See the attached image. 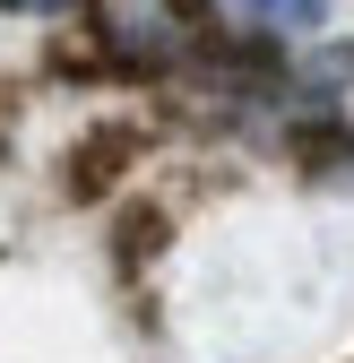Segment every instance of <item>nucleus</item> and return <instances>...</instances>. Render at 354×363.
I'll use <instances>...</instances> for the list:
<instances>
[{
  "instance_id": "obj_2",
  "label": "nucleus",
  "mask_w": 354,
  "mask_h": 363,
  "mask_svg": "<svg viewBox=\"0 0 354 363\" xmlns=\"http://www.w3.org/2000/svg\"><path fill=\"white\" fill-rule=\"evenodd\" d=\"M164 234H173V216H164V208H147V199H130V208L113 216V259H121V268H139V259H156V251H164Z\"/></svg>"
},
{
  "instance_id": "obj_3",
  "label": "nucleus",
  "mask_w": 354,
  "mask_h": 363,
  "mask_svg": "<svg viewBox=\"0 0 354 363\" xmlns=\"http://www.w3.org/2000/svg\"><path fill=\"white\" fill-rule=\"evenodd\" d=\"M346 147H354V130H337V121H312V130H294V156H302V164H320V173H329Z\"/></svg>"
},
{
  "instance_id": "obj_6",
  "label": "nucleus",
  "mask_w": 354,
  "mask_h": 363,
  "mask_svg": "<svg viewBox=\"0 0 354 363\" xmlns=\"http://www.w3.org/2000/svg\"><path fill=\"white\" fill-rule=\"evenodd\" d=\"M0 9H9V18H69L78 0H0Z\"/></svg>"
},
{
  "instance_id": "obj_5",
  "label": "nucleus",
  "mask_w": 354,
  "mask_h": 363,
  "mask_svg": "<svg viewBox=\"0 0 354 363\" xmlns=\"http://www.w3.org/2000/svg\"><path fill=\"white\" fill-rule=\"evenodd\" d=\"M164 9H173V18H182L190 35H207V43H216V18H207V0H164Z\"/></svg>"
},
{
  "instance_id": "obj_1",
  "label": "nucleus",
  "mask_w": 354,
  "mask_h": 363,
  "mask_svg": "<svg viewBox=\"0 0 354 363\" xmlns=\"http://www.w3.org/2000/svg\"><path fill=\"white\" fill-rule=\"evenodd\" d=\"M139 156H147V130L139 121H86L69 139V156H61V191L69 199H104V191H121V173Z\"/></svg>"
},
{
  "instance_id": "obj_4",
  "label": "nucleus",
  "mask_w": 354,
  "mask_h": 363,
  "mask_svg": "<svg viewBox=\"0 0 354 363\" xmlns=\"http://www.w3.org/2000/svg\"><path fill=\"white\" fill-rule=\"evenodd\" d=\"M251 9L268 18V26H320V18H329V0H251Z\"/></svg>"
}]
</instances>
